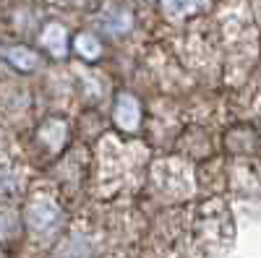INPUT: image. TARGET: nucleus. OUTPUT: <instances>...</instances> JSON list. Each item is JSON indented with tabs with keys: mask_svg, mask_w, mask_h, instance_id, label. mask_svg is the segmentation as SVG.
Instances as JSON below:
<instances>
[{
	"mask_svg": "<svg viewBox=\"0 0 261 258\" xmlns=\"http://www.w3.org/2000/svg\"><path fill=\"white\" fill-rule=\"evenodd\" d=\"M24 222H27V230L34 235L37 240H53L55 235L60 232L63 214H60V206L50 196L39 193V196H34L27 204Z\"/></svg>",
	"mask_w": 261,
	"mask_h": 258,
	"instance_id": "f257e3e1",
	"label": "nucleus"
},
{
	"mask_svg": "<svg viewBox=\"0 0 261 258\" xmlns=\"http://www.w3.org/2000/svg\"><path fill=\"white\" fill-rule=\"evenodd\" d=\"M144 120V107L130 92H118L113 104V123L123 133H136Z\"/></svg>",
	"mask_w": 261,
	"mask_h": 258,
	"instance_id": "f03ea898",
	"label": "nucleus"
},
{
	"mask_svg": "<svg viewBox=\"0 0 261 258\" xmlns=\"http://www.w3.org/2000/svg\"><path fill=\"white\" fill-rule=\"evenodd\" d=\"M0 58H3L8 66H13L18 73H32L42 63V55L29 45H0Z\"/></svg>",
	"mask_w": 261,
	"mask_h": 258,
	"instance_id": "7ed1b4c3",
	"label": "nucleus"
},
{
	"mask_svg": "<svg viewBox=\"0 0 261 258\" xmlns=\"http://www.w3.org/2000/svg\"><path fill=\"white\" fill-rule=\"evenodd\" d=\"M37 138L42 141V149H45V152L58 154L60 149L65 146V141H68V128H65V123L60 118H50L37 131Z\"/></svg>",
	"mask_w": 261,
	"mask_h": 258,
	"instance_id": "20e7f679",
	"label": "nucleus"
},
{
	"mask_svg": "<svg viewBox=\"0 0 261 258\" xmlns=\"http://www.w3.org/2000/svg\"><path fill=\"white\" fill-rule=\"evenodd\" d=\"M162 13L172 21H183V18H191L196 13H204L212 0H157Z\"/></svg>",
	"mask_w": 261,
	"mask_h": 258,
	"instance_id": "39448f33",
	"label": "nucleus"
},
{
	"mask_svg": "<svg viewBox=\"0 0 261 258\" xmlns=\"http://www.w3.org/2000/svg\"><path fill=\"white\" fill-rule=\"evenodd\" d=\"M39 45H45L50 50V55H55V58H65V52L71 50V39H68V32L60 24H47L39 34Z\"/></svg>",
	"mask_w": 261,
	"mask_h": 258,
	"instance_id": "423d86ee",
	"label": "nucleus"
},
{
	"mask_svg": "<svg viewBox=\"0 0 261 258\" xmlns=\"http://www.w3.org/2000/svg\"><path fill=\"white\" fill-rule=\"evenodd\" d=\"M71 47H73V52H76L79 58L89 60V63L102 55V42H99L92 32H76L73 39H71Z\"/></svg>",
	"mask_w": 261,
	"mask_h": 258,
	"instance_id": "0eeeda50",
	"label": "nucleus"
}]
</instances>
